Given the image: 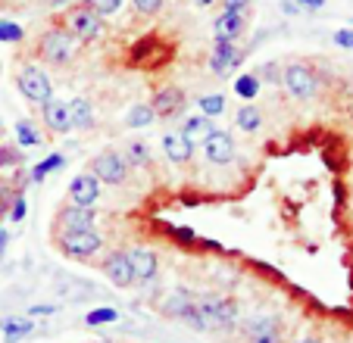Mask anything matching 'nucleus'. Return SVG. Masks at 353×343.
<instances>
[{"mask_svg":"<svg viewBox=\"0 0 353 343\" xmlns=\"http://www.w3.org/2000/svg\"><path fill=\"white\" fill-rule=\"evenodd\" d=\"M238 303L225 297H197L194 309L185 315V322L194 331H234L238 328Z\"/></svg>","mask_w":353,"mask_h":343,"instance_id":"1","label":"nucleus"},{"mask_svg":"<svg viewBox=\"0 0 353 343\" xmlns=\"http://www.w3.org/2000/svg\"><path fill=\"white\" fill-rule=\"evenodd\" d=\"M75 50H79V41H75L66 28H47V32L34 41V56L54 69L69 66V63L75 60Z\"/></svg>","mask_w":353,"mask_h":343,"instance_id":"2","label":"nucleus"},{"mask_svg":"<svg viewBox=\"0 0 353 343\" xmlns=\"http://www.w3.org/2000/svg\"><path fill=\"white\" fill-rule=\"evenodd\" d=\"M63 28H66L79 44H88V41H97L107 25H103V19H100L94 10H88L85 3H75V7L66 10V16H63Z\"/></svg>","mask_w":353,"mask_h":343,"instance_id":"3","label":"nucleus"},{"mask_svg":"<svg viewBox=\"0 0 353 343\" xmlns=\"http://www.w3.org/2000/svg\"><path fill=\"white\" fill-rule=\"evenodd\" d=\"M281 85L294 100H313L316 91H319V75L307 63H288L281 69Z\"/></svg>","mask_w":353,"mask_h":343,"instance_id":"4","label":"nucleus"},{"mask_svg":"<svg viewBox=\"0 0 353 343\" xmlns=\"http://www.w3.org/2000/svg\"><path fill=\"white\" fill-rule=\"evenodd\" d=\"M16 87H19V94L28 100V103H44V100L54 97V85H50V79H47L44 69L38 66H22L19 72H16Z\"/></svg>","mask_w":353,"mask_h":343,"instance_id":"5","label":"nucleus"},{"mask_svg":"<svg viewBox=\"0 0 353 343\" xmlns=\"http://www.w3.org/2000/svg\"><path fill=\"white\" fill-rule=\"evenodd\" d=\"M94 222H97L94 206L66 203V206H60V212H57V218H54V231H57V238H60V234H72V231H91Z\"/></svg>","mask_w":353,"mask_h":343,"instance_id":"6","label":"nucleus"},{"mask_svg":"<svg viewBox=\"0 0 353 343\" xmlns=\"http://www.w3.org/2000/svg\"><path fill=\"white\" fill-rule=\"evenodd\" d=\"M91 175L97 181H103V185L119 187V185H125L128 181V163H125L122 153L107 150V153H100V156L91 159Z\"/></svg>","mask_w":353,"mask_h":343,"instance_id":"7","label":"nucleus"},{"mask_svg":"<svg viewBox=\"0 0 353 343\" xmlns=\"http://www.w3.org/2000/svg\"><path fill=\"white\" fill-rule=\"evenodd\" d=\"M57 244H60V250L66 253L69 259H91L94 253H100V247H103V238H100L97 231H72V234H60L57 238Z\"/></svg>","mask_w":353,"mask_h":343,"instance_id":"8","label":"nucleus"},{"mask_svg":"<svg viewBox=\"0 0 353 343\" xmlns=\"http://www.w3.org/2000/svg\"><path fill=\"white\" fill-rule=\"evenodd\" d=\"M247 60V53L241 50L234 41H216L213 53H210V69H213L219 79H228L241 69V63Z\"/></svg>","mask_w":353,"mask_h":343,"instance_id":"9","label":"nucleus"},{"mask_svg":"<svg viewBox=\"0 0 353 343\" xmlns=\"http://www.w3.org/2000/svg\"><path fill=\"white\" fill-rule=\"evenodd\" d=\"M150 110H154L157 119H172L185 110V91L179 85H163L154 91V100H150Z\"/></svg>","mask_w":353,"mask_h":343,"instance_id":"10","label":"nucleus"},{"mask_svg":"<svg viewBox=\"0 0 353 343\" xmlns=\"http://www.w3.org/2000/svg\"><path fill=\"white\" fill-rule=\"evenodd\" d=\"M244 337L250 343H281V322L275 315H250L244 322Z\"/></svg>","mask_w":353,"mask_h":343,"instance_id":"11","label":"nucleus"},{"mask_svg":"<svg viewBox=\"0 0 353 343\" xmlns=\"http://www.w3.org/2000/svg\"><path fill=\"white\" fill-rule=\"evenodd\" d=\"M100 200V181L94 178L91 172H81L69 181V203L75 206H97Z\"/></svg>","mask_w":353,"mask_h":343,"instance_id":"12","label":"nucleus"},{"mask_svg":"<svg viewBox=\"0 0 353 343\" xmlns=\"http://www.w3.org/2000/svg\"><path fill=\"white\" fill-rule=\"evenodd\" d=\"M203 156L213 165H228L234 159V138L228 132H219L216 128L207 141H203Z\"/></svg>","mask_w":353,"mask_h":343,"instance_id":"13","label":"nucleus"},{"mask_svg":"<svg viewBox=\"0 0 353 343\" xmlns=\"http://www.w3.org/2000/svg\"><path fill=\"white\" fill-rule=\"evenodd\" d=\"M125 253H128V262H132L134 281H154L157 269H160L157 250H150V247H132V250H125Z\"/></svg>","mask_w":353,"mask_h":343,"instance_id":"14","label":"nucleus"},{"mask_svg":"<svg viewBox=\"0 0 353 343\" xmlns=\"http://www.w3.org/2000/svg\"><path fill=\"white\" fill-rule=\"evenodd\" d=\"M41 116H44V125L50 128L54 134L72 132V122H69V103H66V100H57V97L44 100V103H41Z\"/></svg>","mask_w":353,"mask_h":343,"instance_id":"15","label":"nucleus"},{"mask_svg":"<svg viewBox=\"0 0 353 343\" xmlns=\"http://www.w3.org/2000/svg\"><path fill=\"white\" fill-rule=\"evenodd\" d=\"M103 271H107V278L116 284V287H128V284H134V271H132V262H128L125 250L110 253V256L103 259Z\"/></svg>","mask_w":353,"mask_h":343,"instance_id":"16","label":"nucleus"},{"mask_svg":"<svg viewBox=\"0 0 353 343\" xmlns=\"http://www.w3.org/2000/svg\"><path fill=\"white\" fill-rule=\"evenodd\" d=\"M247 25V13H232V10H222L213 22V34L216 41H238L241 32Z\"/></svg>","mask_w":353,"mask_h":343,"instance_id":"17","label":"nucleus"},{"mask_svg":"<svg viewBox=\"0 0 353 343\" xmlns=\"http://www.w3.org/2000/svg\"><path fill=\"white\" fill-rule=\"evenodd\" d=\"M163 153H166L172 163L185 165V163H191L194 159V144L181 132H169L166 138H163Z\"/></svg>","mask_w":353,"mask_h":343,"instance_id":"18","label":"nucleus"},{"mask_svg":"<svg viewBox=\"0 0 353 343\" xmlns=\"http://www.w3.org/2000/svg\"><path fill=\"white\" fill-rule=\"evenodd\" d=\"M34 331V322L28 315H10L0 322V334H3V343H19L26 340Z\"/></svg>","mask_w":353,"mask_h":343,"instance_id":"19","label":"nucleus"},{"mask_svg":"<svg viewBox=\"0 0 353 343\" xmlns=\"http://www.w3.org/2000/svg\"><path fill=\"white\" fill-rule=\"evenodd\" d=\"M69 122H72V128H79V132H91L94 128V110L85 97L69 100Z\"/></svg>","mask_w":353,"mask_h":343,"instance_id":"20","label":"nucleus"},{"mask_svg":"<svg viewBox=\"0 0 353 343\" xmlns=\"http://www.w3.org/2000/svg\"><path fill=\"white\" fill-rule=\"evenodd\" d=\"M194 300H197V297H194L191 291H175L172 297L163 303V312H166L169 318H179V322H185V315L194 309Z\"/></svg>","mask_w":353,"mask_h":343,"instance_id":"21","label":"nucleus"},{"mask_svg":"<svg viewBox=\"0 0 353 343\" xmlns=\"http://www.w3.org/2000/svg\"><path fill=\"white\" fill-rule=\"evenodd\" d=\"M234 122H238L241 132L256 134V132L263 128V112H260V106H256V103H244V106L238 110V116H234Z\"/></svg>","mask_w":353,"mask_h":343,"instance_id":"22","label":"nucleus"},{"mask_svg":"<svg viewBox=\"0 0 353 343\" xmlns=\"http://www.w3.org/2000/svg\"><path fill=\"white\" fill-rule=\"evenodd\" d=\"M213 132H216V125H213V119H207V116H194V119H188L185 128H181V134H185L191 144H194V141H200V144H203V141H207Z\"/></svg>","mask_w":353,"mask_h":343,"instance_id":"23","label":"nucleus"},{"mask_svg":"<svg viewBox=\"0 0 353 343\" xmlns=\"http://www.w3.org/2000/svg\"><path fill=\"white\" fill-rule=\"evenodd\" d=\"M63 165H66V156H63V153H50V156H44L32 172H28V178H32V185H41L50 172L63 169Z\"/></svg>","mask_w":353,"mask_h":343,"instance_id":"24","label":"nucleus"},{"mask_svg":"<svg viewBox=\"0 0 353 343\" xmlns=\"http://www.w3.org/2000/svg\"><path fill=\"white\" fill-rule=\"evenodd\" d=\"M234 94H238L241 100H250L254 103L256 94H260V75L256 72H244L234 79Z\"/></svg>","mask_w":353,"mask_h":343,"instance_id":"25","label":"nucleus"},{"mask_svg":"<svg viewBox=\"0 0 353 343\" xmlns=\"http://www.w3.org/2000/svg\"><path fill=\"white\" fill-rule=\"evenodd\" d=\"M154 110H150V103H134L132 110L125 112V125L128 128H147V125H154Z\"/></svg>","mask_w":353,"mask_h":343,"instance_id":"26","label":"nucleus"},{"mask_svg":"<svg viewBox=\"0 0 353 343\" xmlns=\"http://www.w3.org/2000/svg\"><path fill=\"white\" fill-rule=\"evenodd\" d=\"M125 153H128V156H125L128 169H132V165H134V169H144V165H150V159H154V156H150V147H147L144 141H132Z\"/></svg>","mask_w":353,"mask_h":343,"instance_id":"27","label":"nucleus"},{"mask_svg":"<svg viewBox=\"0 0 353 343\" xmlns=\"http://www.w3.org/2000/svg\"><path fill=\"white\" fill-rule=\"evenodd\" d=\"M200 106V116H207V119H216V116H222L228 106V100L222 97V94H207V97H200L197 100Z\"/></svg>","mask_w":353,"mask_h":343,"instance_id":"28","label":"nucleus"},{"mask_svg":"<svg viewBox=\"0 0 353 343\" xmlns=\"http://www.w3.org/2000/svg\"><path fill=\"white\" fill-rule=\"evenodd\" d=\"M81 3H85L88 10H94L100 19H107V16H116V13H119L125 0H81Z\"/></svg>","mask_w":353,"mask_h":343,"instance_id":"29","label":"nucleus"},{"mask_svg":"<svg viewBox=\"0 0 353 343\" xmlns=\"http://www.w3.org/2000/svg\"><path fill=\"white\" fill-rule=\"evenodd\" d=\"M16 141H19V147H38L41 134L34 132V125L28 119H19L16 122Z\"/></svg>","mask_w":353,"mask_h":343,"instance_id":"30","label":"nucleus"},{"mask_svg":"<svg viewBox=\"0 0 353 343\" xmlns=\"http://www.w3.org/2000/svg\"><path fill=\"white\" fill-rule=\"evenodd\" d=\"M22 38H26V28H22L19 22H10V19L0 22V41H3V44H19Z\"/></svg>","mask_w":353,"mask_h":343,"instance_id":"31","label":"nucleus"},{"mask_svg":"<svg viewBox=\"0 0 353 343\" xmlns=\"http://www.w3.org/2000/svg\"><path fill=\"white\" fill-rule=\"evenodd\" d=\"M119 322V312L116 309H91L85 315V324H91V328H97V324H113Z\"/></svg>","mask_w":353,"mask_h":343,"instance_id":"32","label":"nucleus"},{"mask_svg":"<svg viewBox=\"0 0 353 343\" xmlns=\"http://www.w3.org/2000/svg\"><path fill=\"white\" fill-rule=\"evenodd\" d=\"M163 3H166V0H132V7L138 10V16H147V19H150V16H160Z\"/></svg>","mask_w":353,"mask_h":343,"instance_id":"33","label":"nucleus"},{"mask_svg":"<svg viewBox=\"0 0 353 343\" xmlns=\"http://www.w3.org/2000/svg\"><path fill=\"white\" fill-rule=\"evenodd\" d=\"M10 165H22V153L19 147H0V169H10Z\"/></svg>","mask_w":353,"mask_h":343,"instance_id":"34","label":"nucleus"},{"mask_svg":"<svg viewBox=\"0 0 353 343\" xmlns=\"http://www.w3.org/2000/svg\"><path fill=\"white\" fill-rule=\"evenodd\" d=\"M169 238L179 240V244H197V231H194V228H185V225L169 228Z\"/></svg>","mask_w":353,"mask_h":343,"instance_id":"35","label":"nucleus"},{"mask_svg":"<svg viewBox=\"0 0 353 343\" xmlns=\"http://www.w3.org/2000/svg\"><path fill=\"white\" fill-rule=\"evenodd\" d=\"M26 209H28V203H26V197H22V191L13 197V203H10V222H22L26 218Z\"/></svg>","mask_w":353,"mask_h":343,"instance_id":"36","label":"nucleus"},{"mask_svg":"<svg viewBox=\"0 0 353 343\" xmlns=\"http://www.w3.org/2000/svg\"><path fill=\"white\" fill-rule=\"evenodd\" d=\"M16 194H19V191H13L10 185H0V218H3V216L10 212V203H13Z\"/></svg>","mask_w":353,"mask_h":343,"instance_id":"37","label":"nucleus"},{"mask_svg":"<svg viewBox=\"0 0 353 343\" xmlns=\"http://www.w3.org/2000/svg\"><path fill=\"white\" fill-rule=\"evenodd\" d=\"M332 41H334L338 47H347V50H353V28H338Z\"/></svg>","mask_w":353,"mask_h":343,"instance_id":"38","label":"nucleus"},{"mask_svg":"<svg viewBox=\"0 0 353 343\" xmlns=\"http://www.w3.org/2000/svg\"><path fill=\"white\" fill-rule=\"evenodd\" d=\"M254 7V0H222V10H232V13H247Z\"/></svg>","mask_w":353,"mask_h":343,"instance_id":"39","label":"nucleus"},{"mask_svg":"<svg viewBox=\"0 0 353 343\" xmlns=\"http://www.w3.org/2000/svg\"><path fill=\"white\" fill-rule=\"evenodd\" d=\"M57 309H60V306H54V303H38V306H32V309H28V318H34V315H54Z\"/></svg>","mask_w":353,"mask_h":343,"instance_id":"40","label":"nucleus"},{"mask_svg":"<svg viewBox=\"0 0 353 343\" xmlns=\"http://www.w3.org/2000/svg\"><path fill=\"white\" fill-rule=\"evenodd\" d=\"M256 75H269V81H275V85H279V81H281V66H275V63H266V66H263Z\"/></svg>","mask_w":353,"mask_h":343,"instance_id":"41","label":"nucleus"},{"mask_svg":"<svg viewBox=\"0 0 353 343\" xmlns=\"http://www.w3.org/2000/svg\"><path fill=\"white\" fill-rule=\"evenodd\" d=\"M294 3H297L300 10H303V7H307V10H322V7H325V0H294Z\"/></svg>","mask_w":353,"mask_h":343,"instance_id":"42","label":"nucleus"},{"mask_svg":"<svg viewBox=\"0 0 353 343\" xmlns=\"http://www.w3.org/2000/svg\"><path fill=\"white\" fill-rule=\"evenodd\" d=\"M197 247H200V250H216V253L222 250L219 240H207V238H197Z\"/></svg>","mask_w":353,"mask_h":343,"instance_id":"43","label":"nucleus"},{"mask_svg":"<svg viewBox=\"0 0 353 343\" xmlns=\"http://www.w3.org/2000/svg\"><path fill=\"white\" fill-rule=\"evenodd\" d=\"M281 10H285V13H288V16L300 13V7H297V3H294V0H285V3H281Z\"/></svg>","mask_w":353,"mask_h":343,"instance_id":"44","label":"nucleus"},{"mask_svg":"<svg viewBox=\"0 0 353 343\" xmlns=\"http://www.w3.org/2000/svg\"><path fill=\"white\" fill-rule=\"evenodd\" d=\"M7 244H10V231L3 228V231H0V259H3V250H7Z\"/></svg>","mask_w":353,"mask_h":343,"instance_id":"45","label":"nucleus"},{"mask_svg":"<svg viewBox=\"0 0 353 343\" xmlns=\"http://www.w3.org/2000/svg\"><path fill=\"white\" fill-rule=\"evenodd\" d=\"M191 3H194V7H200V10H207V7H213L216 0H191Z\"/></svg>","mask_w":353,"mask_h":343,"instance_id":"46","label":"nucleus"},{"mask_svg":"<svg viewBox=\"0 0 353 343\" xmlns=\"http://www.w3.org/2000/svg\"><path fill=\"white\" fill-rule=\"evenodd\" d=\"M297 343H322V340H316V337H307V340H297Z\"/></svg>","mask_w":353,"mask_h":343,"instance_id":"47","label":"nucleus"}]
</instances>
